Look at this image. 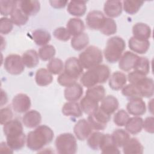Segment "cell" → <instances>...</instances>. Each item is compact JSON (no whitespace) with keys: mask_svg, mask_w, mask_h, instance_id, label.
<instances>
[{"mask_svg":"<svg viewBox=\"0 0 154 154\" xmlns=\"http://www.w3.org/2000/svg\"><path fill=\"white\" fill-rule=\"evenodd\" d=\"M64 67L63 61L58 58H54L47 64V69L52 75H60Z\"/></svg>","mask_w":154,"mask_h":154,"instance_id":"cell-43","label":"cell"},{"mask_svg":"<svg viewBox=\"0 0 154 154\" xmlns=\"http://www.w3.org/2000/svg\"><path fill=\"white\" fill-rule=\"evenodd\" d=\"M110 119L111 116L106 114L99 107L95 112L89 114L87 118V120L93 129L96 131L104 130Z\"/></svg>","mask_w":154,"mask_h":154,"instance_id":"cell-6","label":"cell"},{"mask_svg":"<svg viewBox=\"0 0 154 154\" xmlns=\"http://www.w3.org/2000/svg\"><path fill=\"white\" fill-rule=\"evenodd\" d=\"M150 61L148 58L144 57H138L133 69L134 71L147 76L150 72Z\"/></svg>","mask_w":154,"mask_h":154,"instance_id":"cell-39","label":"cell"},{"mask_svg":"<svg viewBox=\"0 0 154 154\" xmlns=\"http://www.w3.org/2000/svg\"><path fill=\"white\" fill-rule=\"evenodd\" d=\"M92 131L93 128L88 120L85 119L78 120L73 127L74 134L76 138L80 141L87 139L92 133Z\"/></svg>","mask_w":154,"mask_h":154,"instance_id":"cell-11","label":"cell"},{"mask_svg":"<svg viewBox=\"0 0 154 154\" xmlns=\"http://www.w3.org/2000/svg\"><path fill=\"white\" fill-rule=\"evenodd\" d=\"M89 43V37L85 32L73 36L71 39L72 48L75 51H81L85 48Z\"/></svg>","mask_w":154,"mask_h":154,"instance_id":"cell-35","label":"cell"},{"mask_svg":"<svg viewBox=\"0 0 154 154\" xmlns=\"http://www.w3.org/2000/svg\"><path fill=\"white\" fill-rule=\"evenodd\" d=\"M143 128L148 133L154 132V118L153 116L146 117L143 122Z\"/></svg>","mask_w":154,"mask_h":154,"instance_id":"cell-52","label":"cell"},{"mask_svg":"<svg viewBox=\"0 0 154 154\" xmlns=\"http://www.w3.org/2000/svg\"><path fill=\"white\" fill-rule=\"evenodd\" d=\"M123 10L122 2L120 1H106L103 6L104 13L109 18L119 16Z\"/></svg>","mask_w":154,"mask_h":154,"instance_id":"cell-16","label":"cell"},{"mask_svg":"<svg viewBox=\"0 0 154 154\" xmlns=\"http://www.w3.org/2000/svg\"><path fill=\"white\" fill-rule=\"evenodd\" d=\"M143 4L144 1L135 0H126L122 2L123 8L125 11L131 15L136 14Z\"/></svg>","mask_w":154,"mask_h":154,"instance_id":"cell-40","label":"cell"},{"mask_svg":"<svg viewBox=\"0 0 154 154\" xmlns=\"http://www.w3.org/2000/svg\"><path fill=\"white\" fill-rule=\"evenodd\" d=\"M98 103L85 96L81 99L79 105L82 112L89 115L95 112L99 108Z\"/></svg>","mask_w":154,"mask_h":154,"instance_id":"cell-38","label":"cell"},{"mask_svg":"<svg viewBox=\"0 0 154 154\" xmlns=\"http://www.w3.org/2000/svg\"><path fill=\"white\" fill-rule=\"evenodd\" d=\"M8 101V97L6 93L3 90H1V105L5 104Z\"/></svg>","mask_w":154,"mask_h":154,"instance_id":"cell-55","label":"cell"},{"mask_svg":"<svg viewBox=\"0 0 154 154\" xmlns=\"http://www.w3.org/2000/svg\"><path fill=\"white\" fill-rule=\"evenodd\" d=\"M26 142V137L24 132L22 134L6 137V143L13 150L22 149Z\"/></svg>","mask_w":154,"mask_h":154,"instance_id":"cell-31","label":"cell"},{"mask_svg":"<svg viewBox=\"0 0 154 154\" xmlns=\"http://www.w3.org/2000/svg\"><path fill=\"white\" fill-rule=\"evenodd\" d=\"M54 137V134L51 128L45 125H39L34 131L28 133L26 146L31 150L38 151L51 143Z\"/></svg>","mask_w":154,"mask_h":154,"instance_id":"cell-1","label":"cell"},{"mask_svg":"<svg viewBox=\"0 0 154 154\" xmlns=\"http://www.w3.org/2000/svg\"><path fill=\"white\" fill-rule=\"evenodd\" d=\"M103 135V133L99 131L91 133L87 138V144L89 147L94 150H99Z\"/></svg>","mask_w":154,"mask_h":154,"instance_id":"cell-45","label":"cell"},{"mask_svg":"<svg viewBox=\"0 0 154 154\" xmlns=\"http://www.w3.org/2000/svg\"><path fill=\"white\" fill-rule=\"evenodd\" d=\"M101 33L105 35H111L117 32V24L114 19L109 17H105V21L99 30Z\"/></svg>","mask_w":154,"mask_h":154,"instance_id":"cell-42","label":"cell"},{"mask_svg":"<svg viewBox=\"0 0 154 154\" xmlns=\"http://www.w3.org/2000/svg\"><path fill=\"white\" fill-rule=\"evenodd\" d=\"M122 94L129 99L141 97L140 91L136 85L129 84L125 85L122 89Z\"/></svg>","mask_w":154,"mask_h":154,"instance_id":"cell-44","label":"cell"},{"mask_svg":"<svg viewBox=\"0 0 154 154\" xmlns=\"http://www.w3.org/2000/svg\"><path fill=\"white\" fill-rule=\"evenodd\" d=\"M58 83L63 87H69L76 82V81L67 75L64 72L61 73L57 78Z\"/></svg>","mask_w":154,"mask_h":154,"instance_id":"cell-51","label":"cell"},{"mask_svg":"<svg viewBox=\"0 0 154 154\" xmlns=\"http://www.w3.org/2000/svg\"><path fill=\"white\" fill-rule=\"evenodd\" d=\"M3 132L6 137L22 134V124L17 119H12L4 125Z\"/></svg>","mask_w":154,"mask_h":154,"instance_id":"cell-21","label":"cell"},{"mask_svg":"<svg viewBox=\"0 0 154 154\" xmlns=\"http://www.w3.org/2000/svg\"><path fill=\"white\" fill-rule=\"evenodd\" d=\"M28 17L19 8L17 3V1L15 7L14 8L11 15L10 19L13 24L16 26H20L25 25L28 20Z\"/></svg>","mask_w":154,"mask_h":154,"instance_id":"cell-34","label":"cell"},{"mask_svg":"<svg viewBox=\"0 0 154 154\" xmlns=\"http://www.w3.org/2000/svg\"><path fill=\"white\" fill-rule=\"evenodd\" d=\"M66 29L71 35L75 36L84 32L85 25L79 18H70L66 24Z\"/></svg>","mask_w":154,"mask_h":154,"instance_id":"cell-27","label":"cell"},{"mask_svg":"<svg viewBox=\"0 0 154 154\" xmlns=\"http://www.w3.org/2000/svg\"><path fill=\"white\" fill-rule=\"evenodd\" d=\"M1 152L3 153H13V150L8 146L7 143L2 142L0 146Z\"/></svg>","mask_w":154,"mask_h":154,"instance_id":"cell-54","label":"cell"},{"mask_svg":"<svg viewBox=\"0 0 154 154\" xmlns=\"http://www.w3.org/2000/svg\"><path fill=\"white\" fill-rule=\"evenodd\" d=\"M127 77L126 75L120 71L113 72L109 78L108 84L113 90H120L126 85Z\"/></svg>","mask_w":154,"mask_h":154,"instance_id":"cell-20","label":"cell"},{"mask_svg":"<svg viewBox=\"0 0 154 154\" xmlns=\"http://www.w3.org/2000/svg\"><path fill=\"white\" fill-rule=\"evenodd\" d=\"M143 120L139 116L129 117L125 125V130L131 134L135 135L140 133L143 129Z\"/></svg>","mask_w":154,"mask_h":154,"instance_id":"cell-29","label":"cell"},{"mask_svg":"<svg viewBox=\"0 0 154 154\" xmlns=\"http://www.w3.org/2000/svg\"><path fill=\"white\" fill-rule=\"evenodd\" d=\"M129 118V114L125 110L121 109L115 113L113 117V122L116 125L122 127L125 126Z\"/></svg>","mask_w":154,"mask_h":154,"instance_id":"cell-47","label":"cell"},{"mask_svg":"<svg viewBox=\"0 0 154 154\" xmlns=\"http://www.w3.org/2000/svg\"><path fill=\"white\" fill-rule=\"evenodd\" d=\"M99 149L102 153H120L118 147L114 143L111 135L109 134H103Z\"/></svg>","mask_w":154,"mask_h":154,"instance_id":"cell-24","label":"cell"},{"mask_svg":"<svg viewBox=\"0 0 154 154\" xmlns=\"http://www.w3.org/2000/svg\"><path fill=\"white\" fill-rule=\"evenodd\" d=\"M85 96L90 99L99 102L105 96V89L103 85H97L88 88L85 92Z\"/></svg>","mask_w":154,"mask_h":154,"instance_id":"cell-36","label":"cell"},{"mask_svg":"<svg viewBox=\"0 0 154 154\" xmlns=\"http://www.w3.org/2000/svg\"><path fill=\"white\" fill-rule=\"evenodd\" d=\"M11 106L16 112H26L29 111L31 108V99L27 94L24 93H19L13 98Z\"/></svg>","mask_w":154,"mask_h":154,"instance_id":"cell-9","label":"cell"},{"mask_svg":"<svg viewBox=\"0 0 154 154\" xmlns=\"http://www.w3.org/2000/svg\"><path fill=\"white\" fill-rule=\"evenodd\" d=\"M61 110L62 113L67 117L78 118L82 115V111L81 106L76 102L69 101L65 103Z\"/></svg>","mask_w":154,"mask_h":154,"instance_id":"cell-26","label":"cell"},{"mask_svg":"<svg viewBox=\"0 0 154 154\" xmlns=\"http://www.w3.org/2000/svg\"><path fill=\"white\" fill-rule=\"evenodd\" d=\"M138 87L141 97L149 98L153 96L154 93V83L152 78L144 76L135 84Z\"/></svg>","mask_w":154,"mask_h":154,"instance_id":"cell-12","label":"cell"},{"mask_svg":"<svg viewBox=\"0 0 154 154\" xmlns=\"http://www.w3.org/2000/svg\"><path fill=\"white\" fill-rule=\"evenodd\" d=\"M20 10L28 16L37 14L40 10V4L36 0L17 1Z\"/></svg>","mask_w":154,"mask_h":154,"instance_id":"cell-15","label":"cell"},{"mask_svg":"<svg viewBox=\"0 0 154 154\" xmlns=\"http://www.w3.org/2000/svg\"><path fill=\"white\" fill-rule=\"evenodd\" d=\"M105 19L103 13L99 10H92L90 11L86 17V24L91 29L100 30Z\"/></svg>","mask_w":154,"mask_h":154,"instance_id":"cell-10","label":"cell"},{"mask_svg":"<svg viewBox=\"0 0 154 154\" xmlns=\"http://www.w3.org/2000/svg\"><path fill=\"white\" fill-rule=\"evenodd\" d=\"M4 67L8 73L14 75L21 74L25 69V65L23 63L22 57L14 54H10L5 57Z\"/></svg>","mask_w":154,"mask_h":154,"instance_id":"cell-7","label":"cell"},{"mask_svg":"<svg viewBox=\"0 0 154 154\" xmlns=\"http://www.w3.org/2000/svg\"><path fill=\"white\" fill-rule=\"evenodd\" d=\"M133 37L140 40H148L152 34L150 27L146 23L138 22L132 27Z\"/></svg>","mask_w":154,"mask_h":154,"instance_id":"cell-23","label":"cell"},{"mask_svg":"<svg viewBox=\"0 0 154 154\" xmlns=\"http://www.w3.org/2000/svg\"><path fill=\"white\" fill-rule=\"evenodd\" d=\"M22 123L28 128H34L40 125L42 122V116L36 110H29L22 117Z\"/></svg>","mask_w":154,"mask_h":154,"instance_id":"cell-17","label":"cell"},{"mask_svg":"<svg viewBox=\"0 0 154 154\" xmlns=\"http://www.w3.org/2000/svg\"><path fill=\"white\" fill-rule=\"evenodd\" d=\"M34 43L38 46H45L48 45L51 39L50 33L43 29H37L34 31L31 34Z\"/></svg>","mask_w":154,"mask_h":154,"instance_id":"cell-33","label":"cell"},{"mask_svg":"<svg viewBox=\"0 0 154 154\" xmlns=\"http://www.w3.org/2000/svg\"><path fill=\"white\" fill-rule=\"evenodd\" d=\"M111 137L114 143L118 147H122L130 138L129 134L123 129H117L114 131Z\"/></svg>","mask_w":154,"mask_h":154,"instance_id":"cell-37","label":"cell"},{"mask_svg":"<svg viewBox=\"0 0 154 154\" xmlns=\"http://www.w3.org/2000/svg\"><path fill=\"white\" fill-rule=\"evenodd\" d=\"M126 109L128 112L134 116H140L146 112V106L141 97H136L129 99L127 103Z\"/></svg>","mask_w":154,"mask_h":154,"instance_id":"cell-13","label":"cell"},{"mask_svg":"<svg viewBox=\"0 0 154 154\" xmlns=\"http://www.w3.org/2000/svg\"><path fill=\"white\" fill-rule=\"evenodd\" d=\"M13 116V112L11 108L8 106L1 108L0 110V122L2 125H4L7 122L12 120Z\"/></svg>","mask_w":154,"mask_h":154,"instance_id":"cell-50","label":"cell"},{"mask_svg":"<svg viewBox=\"0 0 154 154\" xmlns=\"http://www.w3.org/2000/svg\"><path fill=\"white\" fill-rule=\"evenodd\" d=\"M138 57L139 56L137 54L132 52L126 51L122 54L119 61V67L120 69L124 72H129L133 69L134 64Z\"/></svg>","mask_w":154,"mask_h":154,"instance_id":"cell-14","label":"cell"},{"mask_svg":"<svg viewBox=\"0 0 154 154\" xmlns=\"http://www.w3.org/2000/svg\"><path fill=\"white\" fill-rule=\"evenodd\" d=\"M109 76V67L105 64H99L83 73L81 76L80 82L83 86L88 88L99 84L105 83Z\"/></svg>","mask_w":154,"mask_h":154,"instance_id":"cell-2","label":"cell"},{"mask_svg":"<svg viewBox=\"0 0 154 154\" xmlns=\"http://www.w3.org/2000/svg\"><path fill=\"white\" fill-rule=\"evenodd\" d=\"M52 81V75L48 69L41 68L37 70L35 75V81L38 85L45 87L51 84Z\"/></svg>","mask_w":154,"mask_h":154,"instance_id":"cell-32","label":"cell"},{"mask_svg":"<svg viewBox=\"0 0 154 154\" xmlns=\"http://www.w3.org/2000/svg\"><path fill=\"white\" fill-rule=\"evenodd\" d=\"M87 1H71L68 3L67 11L68 13L76 17H81L85 14L87 10Z\"/></svg>","mask_w":154,"mask_h":154,"instance_id":"cell-25","label":"cell"},{"mask_svg":"<svg viewBox=\"0 0 154 154\" xmlns=\"http://www.w3.org/2000/svg\"><path fill=\"white\" fill-rule=\"evenodd\" d=\"M13 28V23L11 20L7 17H1L0 19V32L1 34H9Z\"/></svg>","mask_w":154,"mask_h":154,"instance_id":"cell-48","label":"cell"},{"mask_svg":"<svg viewBox=\"0 0 154 154\" xmlns=\"http://www.w3.org/2000/svg\"><path fill=\"white\" fill-rule=\"evenodd\" d=\"M79 60L84 69L93 68L103 61L102 52L95 46H90L79 55Z\"/></svg>","mask_w":154,"mask_h":154,"instance_id":"cell-4","label":"cell"},{"mask_svg":"<svg viewBox=\"0 0 154 154\" xmlns=\"http://www.w3.org/2000/svg\"><path fill=\"white\" fill-rule=\"evenodd\" d=\"M83 91L82 85L76 82L66 87L64 91V96L67 100L76 102L82 97Z\"/></svg>","mask_w":154,"mask_h":154,"instance_id":"cell-19","label":"cell"},{"mask_svg":"<svg viewBox=\"0 0 154 154\" xmlns=\"http://www.w3.org/2000/svg\"><path fill=\"white\" fill-rule=\"evenodd\" d=\"M55 146L57 153L60 154H74L78 146L75 136L71 133H63L55 139Z\"/></svg>","mask_w":154,"mask_h":154,"instance_id":"cell-5","label":"cell"},{"mask_svg":"<svg viewBox=\"0 0 154 154\" xmlns=\"http://www.w3.org/2000/svg\"><path fill=\"white\" fill-rule=\"evenodd\" d=\"M126 48L125 40L120 37L114 36L108 38L103 51L106 60L110 63L119 61Z\"/></svg>","mask_w":154,"mask_h":154,"instance_id":"cell-3","label":"cell"},{"mask_svg":"<svg viewBox=\"0 0 154 154\" xmlns=\"http://www.w3.org/2000/svg\"><path fill=\"white\" fill-rule=\"evenodd\" d=\"M119 106L118 99L113 95L105 96L101 102L100 108L109 115L114 114Z\"/></svg>","mask_w":154,"mask_h":154,"instance_id":"cell-22","label":"cell"},{"mask_svg":"<svg viewBox=\"0 0 154 154\" xmlns=\"http://www.w3.org/2000/svg\"><path fill=\"white\" fill-rule=\"evenodd\" d=\"M17 1L13 0H1L0 13L2 16H7L11 15L14 8L16 6Z\"/></svg>","mask_w":154,"mask_h":154,"instance_id":"cell-46","label":"cell"},{"mask_svg":"<svg viewBox=\"0 0 154 154\" xmlns=\"http://www.w3.org/2000/svg\"><path fill=\"white\" fill-rule=\"evenodd\" d=\"M56 54V50L54 46L46 45L42 46L38 51L39 58L44 61L51 60L54 58Z\"/></svg>","mask_w":154,"mask_h":154,"instance_id":"cell-41","label":"cell"},{"mask_svg":"<svg viewBox=\"0 0 154 154\" xmlns=\"http://www.w3.org/2000/svg\"><path fill=\"white\" fill-rule=\"evenodd\" d=\"M122 147L123 153L126 154H142L144 151V147L140 141L136 138H130Z\"/></svg>","mask_w":154,"mask_h":154,"instance_id":"cell-28","label":"cell"},{"mask_svg":"<svg viewBox=\"0 0 154 154\" xmlns=\"http://www.w3.org/2000/svg\"><path fill=\"white\" fill-rule=\"evenodd\" d=\"M53 35L57 40L62 42H67L71 37V35L70 34L66 28L64 27L57 28L53 31Z\"/></svg>","mask_w":154,"mask_h":154,"instance_id":"cell-49","label":"cell"},{"mask_svg":"<svg viewBox=\"0 0 154 154\" xmlns=\"http://www.w3.org/2000/svg\"><path fill=\"white\" fill-rule=\"evenodd\" d=\"M83 70L84 68L77 58L70 57L66 60L63 72L75 81H77L81 76Z\"/></svg>","mask_w":154,"mask_h":154,"instance_id":"cell-8","label":"cell"},{"mask_svg":"<svg viewBox=\"0 0 154 154\" xmlns=\"http://www.w3.org/2000/svg\"><path fill=\"white\" fill-rule=\"evenodd\" d=\"M39 58L38 53L34 49H29L22 55L23 64L29 69L36 67L39 63Z\"/></svg>","mask_w":154,"mask_h":154,"instance_id":"cell-30","label":"cell"},{"mask_svg":"<svg viewBox=\"0 0 154 154\" xmlns=\"http://www.w3.org/2000/svg\"><path fill=\"white\" fill-rule=\"evenodd\" d=\"M49 4L52 7L57 9H60L64 8L68 4V1L61 0H52L49 1Z\"/></svg>","mask_w":154,"mask_h":154,"instance_id":"cell-53","label":"cell"},{"mask_svg":"<svg viewBox=\"0 0 154 154\" xmlns=\"http://www.w3.org/2000/svg\"><path fill=\"white\" fill-rule=\"evenodd\" d=\"M153 99H152L148 103V109H149V111H150V112L152 114H153Z\"/></svg>","mask_w":154,"mask_h":154,"instance_id":"cell-56","label":"cell"},{"mask_svg":"<svg viewBox=\"0 0 154 154\" xmlns=\"http://www.w3.org/2000/svg\"><path fill=\"white\" fill-rule=\"evenodd\" d=\"M128 46L135 53L144 54L150 48V42L149 40H140L132 36L128 41Z\"/></svg>","mask_w":154,"mask_h":154,"instance_id":"cell-18","label":"cell"}]
</instances>
